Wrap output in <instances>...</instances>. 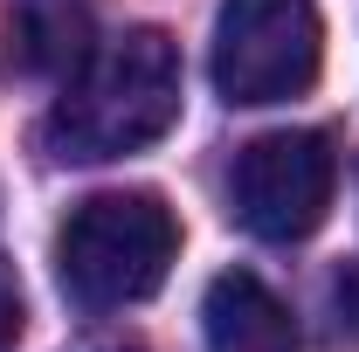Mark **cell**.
Listing matches in <instances>:
<instances>
[{"instance_id": "2", "label": "cell", "mask_w": 359, "mask_h": 352, "mask_svg": "<svg viewBox=\"0 0 359 352\" xmlns=\"http://www.w3.org/2000/svg\"><path fill=\"white\" fill-rule=\"evenodd\" d=\"M173 263H180V221L145 187L90 194L55 228V283L76 311L145 304V297H159Z\"/></svg>"}, {"instance_id": "6", "label": "cell", "mask_w": 359, "mask_h": 352, "mask_svg": "<svg viewBox=\"0 0 359 352\" xmlns=\"http://www.w3.org/2000/svg\"><path fill=\"white\" fill-rule=\"evenodd\" d=\"M208 352H297V318L256 269H222L201 304Z\"/></svg>"}, {"instance_id": "3", "label": "cell", "mask_w": 359, "mask_h": 352, "mask_svg": "<svg viewBox=\"0 0 359 352\" xmlns=\"http://www.w3.org/2000/svg\"><path fill=\"white\" fill-rule=\"evenodd\" d=\"M325 69V21L311 0H222L215 90L228 104H290Z\"/></svg>"}, {"instance_id": "1", "label": "cell", "mask_w": 359, "mask_h": 352, "mask_svg": "<svg viewBox=\"0 0 359 352\" xmlns=\"http://www.w3.org/2000/svg\"><path fill=\"white\" fill-rule=\"evenodd\" d=\"M180 48L166 28H125L62 76L42 118V145L62 166H111L180 125Z\"/></svg>"}, {"instance_id": "7", "label": "cell", "mask_w": 359, "mask_h": 352, "mask_svg": "<svg viewBox=\"0 0 359 352\" xmlns=\"http://www.w3.org/2000/svg\"><path fill=\"white\" fill-rule=\"evenodd\" d=\"M21 318H28V304H21V276H14L7 256H0V352L21 346Z\"/></svg>"}, {"instance_id": "8", "label": "cell", "mask_w": 359, "mask_h": 352, "mask_svg": "<svg viewBox=\"0 0 359 352\" xmlns=\"http://www.w3.org/2000/svg\"><path fill=\"white\" fill-rule=\"evenodd\" d=\"M332 332L339 339H359V263L339 269V283H332Z\"/></svg>"}, {"instance_id": "5", "label": "cell", "mask_w": 359, "mask_h": 352, "mask_svg": "<svg viewBox=\"0 0 359 352\" xmlns=\"http://www.w3.org/2000/svg\"><path fill=\"white\" fill-rule=\"evenodd\" d=\"M97 48L90 0H0V62L14 76H69Z\"/></svg>"}, {"instance_id": "4", "label": "cell", "mask_w": 359, "mask_h": 352, "mask_svg": "<svg viewBox=\"0 0 359 352\" xmlns=\"http://www.w3.org/2000/svg\"><path fill=\"white\" fill-rule=\"evenodd\" d=\"M339 194V152L325 132H269L235 152L228 173V215L256 242H304L332 215Z\"/></svg>"}]
</instances>
